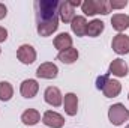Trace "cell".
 I'll return each mask as SVG.
<instances>
[{
  "instance_id": "23",
  "label": "cell",
  "mask_w": 129,
  "mask_h": 128,
  "mask_svg": "<svg viewBox=\"0 0 129 128\" xmlns=\"http://www.w3.org/2000/svg\"><path fill=\"white\" fill-rule=\"evenodd\" d=\"M8 39V30L0 26V42H5Z\"/></svg>"
},
{
  "instance_id": "27",
  "label": "cell",
  "mask_w": 129,
  "mask_h": 128,
  "mask_svg": "<svg viewBox=\"0 0 129 128\" xmlns=\"http://www.w3.org/2000/svg\"><path fill=\"white\" fill-rule=\"evenodd\" d=\"M128 98H129V95H128Z\"/></svg>"
},
{
  "instance_id": "6",
  "label": "cell",
  "mask_w": 129,
  "mask_h": 128,
  "mask_svg": "<svg viewBox=\"0 0 129 128\" xmlns=\"http://www.w3.org/2000/svg\"><path fill=\"white\" fill-rule=\"evenodd\" d=\"M44 99H45L47 104H50V105H53V107H59V105L63 104V95H62L60 89L56 88V86H50V88L45 89V92H44Z\"/></svg>"
},
{
  "instance_id": "12",
  "label": "cell",
  "mask_w": 129,
  "mask_h": 128,
  "mask_svg": "<svg viewBox=\"0 0 129 128\" xmlns=\"http://www.w3.org/2000/svg\"><path fill=\"white\" fill-rule=\"evenodd\" d=\"M63 107H64L66 115L75 116L77 112H78V96L75 95L74 92L66 94L64 95V99H63Z\"/></svg>"
},
{
  "instance_id": "9",
  "label": "cell",
  "mask_w": 129,
  "mask_h": 128,
  "mask_svg": "<svg viewBox=\"0 0 129 128\" xmlns=\"http://www.w3.org/2000/svg\"><path fill=\"white\" fill-rule=\"evenodd\" d=\"M113 50L117 54H128L129 53V36H126L125 33H119L113 38L111 42Z\"/></svg>"
},
{
  "instance_id": "13",
  "label": "cell",
  "mask_w": 129,
  "mask_h": 128,
  "mask_svg": "<svg viewBox=\"0 0 129 128\" xmlns=\"http://www.w3.org/2000/svg\"><path fill=\"white\" fill-rule=\"evenodd\" d=\"M87 20L83 15H75V18L71 21V29L77 36H84L87 33Z\"/></svg>"
},
{
  "instance_id": "10",
  "label": "cell",
  "mask_w": 129,
  "mask_h": 128,
  "mask_svg": "<svg viewBox=\"0 0 129 128\" xmlns=\"http://www.w3.org/2000/svg\"><path fill=\"white\" fill-rule=\"evenodd\" d=\"M129 72L128 63L123 60V59H114L111 63H110V69H108V74H113L116 77H126Z\"/></svg>"
},
{
  "instance_id": "2",
  "label": "cell",
  "mask_w": 129,
  "mask_h": 128,
  "mask_svg": "<svg viewBox=\"0 0 129 128\" xmlns=\"http://www.w3.org/2000/svg\"><path fill=\"white\" fill-rule=\"evenodd\" d=\"M81 9L86 15H96V14H102V15H108L111 12V5L110 0H86L81 5Z\"/></svg>"
},
{
  "instance_id": "16",
  "label": "cell",
  "mask_w": 129,
  "mask_h": 128,
  "mask_svg": "<svg viewBox=\"0 0 129 128\" xmlns=\"http://www.w3.org/2000/svg\"><path fill=\"white\" fill-rule=\"evenodd\" d=\"M78 56H80L78 50H77V48H74V47H71V48H68V50L59 51V54H57V59H59L62 63L71 65V63H74V62H77Z\"/></svg>"
},
{
  "instance_id": "18",
  "label": "cell",
  "mask_w": 129,
  "mask_h": 128,
  "mask_svg": "<svg viewBox=\"0 0 129 128\" xmlns=\"http://www.w3.org/2000/svg\"><path fill=\"white\" fill-rule=\"evenodd\" d=\"M21 121H23L24 125H36L41 121V113L35 109H27L21 115Z\"/></svg>"
},
{
  "instance_id": "5",
  "label": "cell",
  "mask_w": 129,
  "mask_h": 128,
  "mask_svg": "<svg viewBox=\"0 0 129 128\" xmlns=\"http://www.w3.org/2000/svg\"><path fill=\"white\" fill-rule=\"evenodd\" d=\"M17 57L21 63L24 65H32L36 60V50L29 44H23L18 50H17Z\"/></svg>"
},
{
  "instance_id": "14",
  "label": "cell",
  "mask_w": 129,
  "mask_h": 128,
  "mask_svg": "<svg viewBox=\"0 0 129 128\" xmlns=\"http://www.w3.org/2000/svg\"><path fill=\"white\" fill-rule=\"evenodd\" d=\"M111 26L117 32H125L129 27V15L126 14H114L111 17Z\"/></svg>"
},
{
  "instance_id": "17",
  "label": "cell",
  "mask_w": 129,
  "mask_h": 128,
  "mask_svg": "<svg viewBox=\"0 0 129 128\" xmlns=\"http://www.w3.org/2000/svg\"><path fill=\"white\" fill-rule=\"evenodd\" d=\"M54 47L59 50V51H63L72 47V36L69 33H59L56 38H54Z\"/></svg>"
},
{
  "instance_id": "4",
  "label": "cell",
  "mask_w": 129,
  "mask_h": 128,
  "mask_svg": "<svg viewBox=\"0 0 129 128\" xmlns=\"http://www.w3.org/2000/svg\"><path fill=\"white\" fill-rule=\"evenodd\" d=\"M81 5H83L81 0H64V2H60L59 18L63 23H71L75 18V8H78Z\"/></svg>"
},
{
  "instance_id": "3",
  "label": "cell",
  "mask_w": 129,
  "mask_h": 128,
  "mask_svg": "<svg viewBox=\"0 0 129 128\" xmlns=\"http://www.w3.org/2000/svg\"><path fill=\"white\" fill-rule=\"evenodd\" d=\"M108 119L113 125L116 127H120L123 125L126 121H129V110L122 104V102H117V104H113L110 109H108Z\"/></svg>"
},
{
  "instance_id": "25",
  "label": "cell",
  "mask_w": 129,
  "mask_h": 128,
  "mask_svg": "<svg viewBox=\"0 0 129 128\" xmlns=\"http://www.w3.org/2000/svg\"><path fill=\"white\" fill-rule=\"evenodd\" d=\"M125 128H129V125H128V127H125Z\"/></svg>"
},
{
  "instance_id": "24",
  "label": "cell",
  "mask_w": 129,
  "mask_h": 128,
  "mask_svg": "<svg viewBox=\"0 0 129 128\" xmlns=\"http://www.w3.org/2000/svg\"><path fill=\"white\" fill-rule=\"evenodd\" d=\"M6 14H8V9H6V6H5L3 3H0V20H3V18L6 17Z\"/></svg>"
},
{
  "instance_id": "21",
  "label": "cell",
  "mask_w": 129,
  "mask_h": 128,
  "mask_svg": "<svg viewBox=\"0 0 129 128\" xmlns=\"http://www.w3.org/2000/svg\"><path fill=\"white\" fill-rule=\"evenodd\" d=\"M108 78H110V74L101 75V77H98V78H96V88L99 89V91H102V88L105 86V83L108 81Z\"/></svg>"
},
{
  "instance_id": "20",
  "label": "cell",
  "mask_w": 129,
  "mask_h": 128,
  "mask_svg": "<svg viewBox=\"0 0 129 128\" xmlns=\"http://www.w3.org/2000/svg\"><path fill=\"white\" fill-rule=\"evenodd\" d=\"M14 96V88L9 81H0V101H9Z\"/></svg>"
},
{
  "instance_id": "1",
  "label": "cell",
  "mask_w": 129,
  "mask_h": 128,
  "mask_svg": "<svg viewBox=\"0 0 129 128\" xmlns=\"http://www.w3.org/2000/svg\"><path fill=\"white\" fill-rule=\"evenodd\" d=\"M59 6L57 0H38L35 2L36 9V30L41 36L47 38L59 27Z\"/></svg>"
},
{
  "instance_id": "7",
  "label": "cell",
  "mask_w": 129,
  "mask_h": 128,
  "mask_svg": "<svg viewBox=\"0 0 129 128\" xmlns=\"http://www.w3.org/2000/svg\"><path fill=\"white\" fill-rule=\"evenodd\" d=\"M42 122L47 125V127L51 128H62L64 125V118L57 113V112H53V110H47L42 116Z\"/></svg>"
},
{
  "instance_id": "26",
  "label": "cell",
  "mask_w": 129,
  "mask_h": 128,
  "mask_svg": "<svg viewBox=\"0 0 129 128\" xmlns=\"http://www.w3.org/2000/svg\"><path fill=\"white\" fill-rule=\"evenodd\" d=\"M0 53H2V48H0Z\"/></svg>"
},
{
  "instance_id": "15",
  "label": "cell",
  "mask_w": 129,
  "mask_h": 128,
  "mask_svg": "<svg viewBox=\"0 0 129 128\" xmlns=\"http://www.w3.org/2000/svg\"><path fill=\"white\" fill-rule=\"evenodd\" d=\"M102 92H104V95L107 96V98H116V96H119V94L122 92V84L117 80L108 78V81L102 88Z\"/></svg>"
},
{
  "instance_id": "19",
  "label": "cell",
  "mask_w": 129,
  "mask_h": 128,
  "mask_svg": "<svg viewBox=\"0 0 129 128\" xmlns=\"http://www.w3.org/2000/svg\"><path fill=\"white\" fill-rule=\"evenodd\" d=\"M104 29H105V26H104V21H101V20H92L89 24H87V36H90V38H96L99 36L101 33L104 32Z\"/></svg>"
},
{
  "instance_id": "22",
  "label": "cell",
  "mask_w": 129,
  "mask_h": 128,
  "mask_svg": "<svg viewBox=\"0 0 129 128\" xmlns=\"http://www.w3.org/2000/svg\"><path fill=\"white\" fill-rule=\"evenodd\" d=\"M110 5H111V9H123V8H126L128 6V2L126 0H122V2H110Z\"/></svg>"
},
{
  "instance_id": "11",
  "label": "cell",
  "mask_w": 129,
  "mask_h": 128,
  "mask_svg": "<svg viewBox=\"0 0 129 128\" xmlns=\"http://www.w3.org/2000/svg\"><path fill=\"white\" fill-rule=\"evenodd\" d=\"M38 91H39V84L33 78L24 80L21 83V86H20V92H21V95L24 96V98H33V96H36Z\"/></svg>"
},
{
  "instance_id": "8",
  "label": "cell",
  "mask_w": 129,
  "mask_h": 128,
  "mask_svg": "<svg viewBox=\"0 0 129 128\" xmlns=\"http://www.w3.org/2000/svg\"><path fill=\"white\" fill-rule=\"evenodd\" d=\"M57 74H59V68H57V65H54L53 62H45V63L39 65L38 69H36V75L39 78L51 80V78H56Z\"/></svg>"
}]
</instances>
